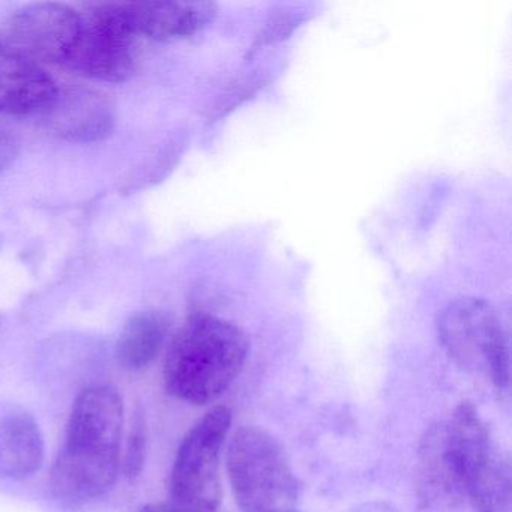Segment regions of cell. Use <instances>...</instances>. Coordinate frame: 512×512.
Instances as JSON below:
<instances>
[{
	"label": "cell",
	"instance_id": "6",
	"mask_svg": "<svg viewBox=\"0 0 512 512\" xmlns=\"http://www.w3.org/2000/svg\"><path fill=\"white\" fill-rule=\"evenodd\" d=\"M232 425L229 407L217 406L185 434L170 472L172 505L215 512L221 503V454Z\"/></svg>",
	"mask_w": 512,
	"mask_h": 512
},
{
	"label": "cell",
	"instance_id": "12",
	"mask_svg": "<svg viewBox=\"0 0 512 512\" xmlns=\"http://www.w3.org/2000/svg\"><path fill=\"white\" fill-rule=\"evenodd\" d=\"M46 443L34 416L26 412H10L0 416V476L31 478L43 467Z\"/></svg>",
	"mask_w": 512,
	"mask_h": 512
},
{
	"label": "cell",
	"instance_id": "14",
	"mask_svg": "<svg viewBox=\"0 0 512 512\" xmlns=\"http://www.w3.org/2000/svg\"><path fill=\"white\" fill-rule=\"evenodd\" d=\"M146 460V422L142 412H136L121 451V472L127 478H137L143 472Z\"/></svg>",
	"mask_w": 512,
	"mask_h": 512
},
{
	"label": "cell",
	"instance_id": "4",
	"mask_svg": "<svg viewBox=\"0 0 512 512\" xmlns=\"http://www.w3.org/2000/svg\"><path fill=\"white\" fill-rule=\"evenodd\" d=\"M227 472L241 512H299L298 478L286 449L268 431L245 425L227 449Z\"/></svg>",
	"mask_w": 512,
	"mask_h": 512
},
{
	"label": "cell",
	"instance_id": "9",
	"mask_svg": "<svg viewBox=\"0 0 512 512\" xmlns=\"http://www.w3.org/2000/svg\"><path fill=\"white\" fill-rule=\"evenodd\" d=\"M43 116L53 134L70 142L101 140L115 124L112 104L106 95L92 89L59 88Z\"/></svg>",
	"mask_w": 512,
	"mask_h": 512
},
{
	"label": "cell",
	"instance_id": "7",
	"mask_svg": "<svg viewBox=\"0 0 512 512\" xmlns=\"http://www.w3.org/2000/svg\"><path fill=\"white\" fill-rule=\"evenodd\" d=\"M79 16V35L65 67L103 82H124L133 76L139 37L131 29L122 4L89 5Z\"/></svg>",
	"mask_w": 512,
	"mask_h": 512
},
{
	"label": "cell",
	"instance_id": "10",
	"mask_svg": "<svg viewBox=\"0 0 512 512\" xmlns=\"http://www.w3.org/2000/svg\"><path fill=\"white\" fill-rule=\"evenodd\" d=\"M122 8L134 34L155 41L191 37L217 16L211 2H122Z\"/></svg>",
	"mask_w": 512,
	"mask_h": 512
},
{
	"label": "cell",
	"instance_id": "16",
	"mask_svg": "<svg viewBox=\"0 0 512 512\" xmlns=\"http://www.w3.org/2000/svg\"><path fill=\"white\" fill-rule=\"evenodd\" d=\"M140 512H193L187 509L178 508L172 503H154V505H146Z\"/></svg>",
	"mask_w": 512,
	"mask_h": 512
},
{
	"label": "cell",
	"instance_id": "15",
	"mask_svg": "<svg viewBox=\"0 0 512 512\" xmlns=\"http://www.w3.org/2000/svg\"><path fill=\"white\" fill-rule=\"evenodd\" d=\"M17 148L19 145H17L16 137L10 131L0 127V172L13 163L17 155Z\"/></svg>",
	"mask_w": 512,
	"mask_h": 512
},
{
	"label": "cell",
	"instance_id": "13",
	"mask_svg": "<svg viewBox=\"0 0 512 512\" xmlns=\"http://www.w3.org/2000/svg\"><path fill=\"white\" fill-rule=\"evenodd\" d=\"M169 335V320L157 310L139 311L125 323L116 343V361L130 373L151 367Z\"/></svg>",
	"mask_w": 512,
	"mask_h": 512
},
{
	"label": "cell",
	"instance_id": "11",
	"mask_svg": "<svg viewBox=\"0 0 512 512\" xmlns=\"http://www.w3.org/2000/svg\"><path fill=\"white\" fill-rule=\"evenodd\" d=\"M58 89L43 67L0 56V113L43 115L55 100Z\"/></svg>",
	"mask_w": 512,
	"mask_h": 512
},
{
	"label": "cell",
	"instance_id": "5",
	"mask_svg": "<svg viewBox=\"0 0 512 512\" xmlns=\"http://www.w3.org/2000/svg\"><path fill=\"white\" fill-rule=\"evenodd\" d=\"M437 335L449 358L499 391L509 386L508 337L496 310L484 299L460 298L437 319Z\"/></svg>",
	"mask_w": 512,
	"mask_h": 512
},
{
	"label": "cell",
	"instance_id": "2",
	"mask_svg": "<svg viewBox=\"0 0 512 512\" xmlns=\"http://www.w3.org/2000/svg\"><path fill=\"white\" fill-rule=\"evenodd\" d=\"M248 353L250 343L238 326L211 314H193L167 352V391L197 406L212 403L238 379Z\"/></svg>",
	"mask_w": 512,
	"mask_h": 512
},
{
	"label": "cell",
	"instance_id": "3",
	"mask_svg": "<svg viewBox=\"0 0 512 512\" xmlns=\"http://www.w3.org/2000/svg\"><path fill=\"white\" fill-rule=\"evenodd\" d=\"M455 484L475 512H512L511 464L473 404L461 403L436 425Z\"/></svg>",
	"mask_w": 512,
	"mask_h": 512
},
{
	"label": "cell",
	"instance_id": "8",
	"mask_svg": "<svg viewBox=\"0 0 512 512\" xmlns=\"http://www.w3.org/2000/svg\"><path fill=\"white\" fill-rule=\"evenodd\" d=\"M79 26V11L70 5H28L0 25V56L43 68L47 64L65 65L76 44Z\"/></svg>",
	"mask_w": 512,
	"mask_h": 512
},
{
	"label": "cell",
	"instance_id": "1",
	"mask_svg": "<svg viewBox=\"0 0 512 512\" xmlns=\"http://www.w3.org/2000/svg\"><path fill=\"white\" fill-rule=\"evenodd\" d=\"M124 400L112 386H92L74 401L50 484L65 502L104 496L121 472Z\"/></svg>",
	"mask_w": 512,
	"mask_h": 512
}]
</instances>
